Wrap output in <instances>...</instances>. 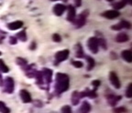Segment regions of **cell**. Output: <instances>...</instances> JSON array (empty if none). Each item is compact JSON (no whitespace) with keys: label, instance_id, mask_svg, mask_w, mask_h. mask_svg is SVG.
<instances>
[{"label":"cell","instance_id":"cell-1","mask_svg":"<svg viewBox=\"0 0 132 113\" xmlns=\"http://www.w3.org/2000/svg\"><path fill=\"white\" fill-rule=\"evenodd\" d=\"M69 88V77L62 73H58L56 75V92L62 93Z\"/></svg>","mask_w":132,"mask_h":113},{"label":"cell","instance_id":"cell-2","mask_svg":"<svg viewBox=\"0 0 132 113\" xmlns=\"http://www.w3.org/2000/svg\"><path fill=\"white\" fill-rule=\"evenodd\" d=\"M87 47H88V48L90 49V51L92 53H97L99 47L98 38H96V37H90L88 39V42H87Z\"/></svg>","mask_w":132,"mask_h":113},{"label":"cell","instance_id":"cell-3","mask_svg":"<svg viewBox=\"0 0 132 113\" xmlns=\"http://www.w3.org/2000/svg\"><path fill=\"white\" fill-rule=\"evenodd\" d=\"M69 53L70 52H69L68 49H64L62 51L57 52L55 55V65H58L59 63L67 59L69 57Z\"/></svg>","mask_w":132,"mask_h":113},{"label":"cell","instance_id":"cell-4","mask_svg":"<svg viewBox=\"0 0 132 113\" xmlns=\"http://www.w3.org/2000/svg\"><path fill=\"white\" fill-rule=\"evenodd\" d=\"M89 15V12L87 10H85L84 12L82 13V14L79 16L78 17H77L75 20L73 21L74 24H75V26L77 27V28H79V27H82V26L85 24V21H86V17Z\"/></svg>","mask_w":132,"mask_h":113},{"label":"cell","instance_id":"cell-5","mask_svg":"<svg viewBox=\"0 0 132 113\" xmlns=\"http://www.w3.org/2000/svg\"><path fill=\"white\" fill-rule=\"evenodd\" d=\"M4 86H5V91H6L7 93H12L13 90H14V88H15L14 87L15 83H14L13 78H10V77L6 78V80H5Z\"/></svg>","mask_w":132,"mask_h":113},{"label":"cell","instance_id":"cell-6","mask_svg":"<svg viewBox=\"0 0 132 113\" xmlns=\"http://www.w3.org/2000/svg\"><path fill=\"white\" fill-rule=\"evenodd\" d=\"M109 80H110V82H111V84L113 85L116 88H120V86H121V84H120V81H119V79H118V75L116 74L114 71L110 72Z\"/></svg>","mask_w":132,"mask_h":113},{"label":"cell","instance_id":"cell-7","mask_svg":"<svg viewBox=\"0 0 132 113\" xmlns=\"http://www.w3.org/2000/svg\"><path fill=\"white\" fill-rule=\"evenodd\" d=\"M41 77L43 78V81H46L47 83H50L52 81V71L49 68H44L41 72Z\"/></svg>","mask_w":132,"mask_h":113},{"label":"cell","instance_id":"cell-8","mask_svg":"<svg viewBox=\"0 0 132 113\" xmlns=\"http://www.w3.org/2000/svg\"><path fill=\"white\" fill-rule=\"evenodd\" d=\"M119 12L118 10H107L105 12H104L102 14L104 17L105 18H108V19H114V18H117V17H119Z\"/></svg>","mask_w":132,"mask_h":113},{"label":"cell","instance_id":"cell-9","mask_svg":"<svg viewBox=\"0 0 132 113\" xmlns=\"http://www.w3.org/2000/svg\"><path fill=\"white\" fill-rule=\"evenodd\" d=\"M66 6H64V5L62 4H57L54 6L53 7V12L54 14L56 15V16H62V14L64 13V11L66 10Z\"/></svg>","mask_w":132,"mask_h":113},{"label":"cell","instance_id":"cell-10","mask_svg":"<svg viewBox=\"0 0 132 113\" xmlns=\"http://www.w3.org/2000/svg\"><path fill=\"white\" fill-rule=\"evenodd\" d=\"M20 98H21V99H22V101L24 103L31 102L30 94H29V91H27L26 89H22V90H20Z\"/></svg>","mask_w":132,"mask_h":113},{"label":"cell","instance_id":"cell-11","mask_svg":"<svg viewBox=\"0 0 132 113\" xmlns=\"http://www.w3.org/2000/svg\"><path fill=\"white\" fill-rule=\"evenodd\" d=\"M75 9L72 6H68V14H67V20H69L70 22H73L75 20Z\"/></svg>","mask_w":132,"mask_h":113},{"label":"cell","instance_id":"cell-12","mask_svg":"<svg viewBox=\"0 0 132 113\" xmlns=\"http://www.w3.org/2000/svg\"><path fill=\"white\" fill-rule=\"evenodd\" d=\"M121 57L123 58L124 60H126L128 63L132 62V52L131 50H124L121 53Z\"/></svg>","mask_w":132,"mask_h":113},{"label":"cell","instance_id":"cell-13","mask_svg":"<svg viewBox=\"0 0 132 113\" xmlns=\"http://www.w3.org/2000/svg\"><path fill=\"white\" fill-rule=\"evenodd\" d=\"M23 26V22L22 21H15V22H12V23H9L7 25V27L10 30H16V29L20 28L22 27Z\"/></svg>","mask_w":132,"mask_h":113},{"label":"cell","instance_id":"cell-14","mask_svg":"<svg viewBox=\"0 0 132 113\" xmlns=\"http://www.w3.org/2000/svg\"><path fill=\"white\" fill-rule=\"evenodd\" d=\"M90 110H91V105L87 101H84L82 107L79 109L78 113H89Z\"/></svg>","mask_w":132,"mask_h":113},{"label":"cell","instance_id":"cell-15","mask_svg":"<svg viewBox=\"0 0 132 113\" xmlns=\"http://www.w3.org/2000/svg\"><path fill=\"white\" fill-rule=\"evenodd\" d=\"M128 40V36L125 33H120L116 37V41L118 42V43H124V42H127Z\"/></svg>","mask_w":132,"mask_h":113},{"label":"cell","instance_id":"cell-16","mask_svg":"<svg viewBox=\"0 0 132 113\" xmlns=\"http://www.w3.org/2000/svg\"><path fill=\"white\" fill-rule=\"evenodd\" d=\"M121 99V97H117L115 95H110V96L107 97V99H108V103H109L111 106H115L117 103L119 101V99Z\"/></svg>","mask_w":132,"mask_h":113},{"label":"cell","instance_id":"cell-17","mask_svg":"<svg viewBox=\"0 0 132 113\" xmlns=\"http://www.w3.org/2000/svg\"><path fill=\"white\" fill-rule=\"evenodd\" d=\"M81 97H80V93L75 91L73 92V94L72 95V102L73 105H77L79 103V100H80Z\"/></svg>","mask_w":132,"mask_h":113},{"label":"cell","instance_id":"cell-18","mask_svg":"<svg viewBox=\"0 0 132 113\" xmlns=\"http://www.w3.org/2000/svg\"><path fill=\"white\" fill-rule=\"evenodd\" d=\"M126 5H127V0H121L120 2H118V3H115V4H113V7L115 9H117V10H118V9L123 8Z\"/></svg>","mask_w":132,"mask_h":113},{"label":"cell","instance_id":"cell-19","mask_svg":"<svg viewBox=\"0 0 132 113\" xmlns=\"http://www.w3.org/2000/svg\"><path fill=\"white\" fill-rule=\"evenodd\" d=\"M86 59H87V62H88V66H87V70L93 69L94 67H95V60H94V58H91V57H87Z\"/></svg>","mask_w":132,"mask_h":113},{"label":"cell","instance_id":"cell-20","mask_svg":"<svg viewBox=\"0 0 132 113\" xmlns=\"http://www.w3.org/2000/svg\"><path fill=\"white\" fill-rule=\"evenodd\" d=\"M119 26L121 28H127V29H129L131 27V24H130L128 21L127 20H121V22L119 23Z\"/></svg>","mask_w":132,"mask_h":113},{"label":"cell","instance_id":"cell-21","mask_svg":"<svg viewBox=\"0 0 132 113\" xmlns=\"http://www.w3.org/2000/svg\"><path fill=\"white\" fill-rule=\"evenodd\" d=\"M8 70H9V68H8L7 66L5 64L4 60L0 59V71L4 72V73H6V72H8Z\"/></svg>","mask_w":132,"mask_h":113},{"label":"cell","instance_id":"cell-22","mask_svg":"<svg viewBox=\"0 0 132 113\" xmlns=\"http://www.w3.org/2000/svg\"><path fill=\"white\" fill-rule=\"evenodd\" d=\"M0 112L1 113H9L10 112L9 109L6 107V105H5V103L2 102V101H0Z\"/></svg>","mask_w":132,"mask_h":113},{"label":"cell","instance_id":"cell-23","mask_svg":"<svg viewBox=\"0 0 132 113\" xmlns=\"http://www.w3.org/2000/svg\"><path fill=\"white\" fill-rule=\"evenodd\" d=\"M18 37L20 39L21 41H26V40H27V35H26V32H25V30L19 32V33L18 34Z\"/></svg>","mask_w":132,"mask_h":113},{"label":"cell","instance_id":"cell-24","mask_svg":"<svg viewBox=\"0 0 132 113\" xmlns=\"http://www.w3.org/2000/svg\"><path fill=\"white\" fill-rule=\"evenodd\" d=\"M127 109L124 107H119V108H115L113 109V113H124V112H127Z\"/></svg>","mask_w":132,"mask_h":113},{"label":"cell","instance_id":"cell-25","mask_svg":"<svg viewBox=\"0 0 132 113\" xmlns=\"http://www.w3.org/2000/svg\"><path fill=\"white\" fill-rule=\"evenodd\" d=\"M78 47V49H77V53H76V58H82V56H84V52H82V46L80 44L77 45Z\"/></svg>","mask_w":132,"mask_h":113},{"label":"cell","instance_id":"cell-26","mask_svg":"<svg viewBox=\"0 0 132 113\" xmlns=\"http://www.w3.org/2000/svg\"><path fill=\"white\" fill-rule=\"evenodd\" d=\"M126 97H127V98H131V97H132V84H131V83L128 85V88H127Z\"/></svg>","mask_w":132,"mask_h":113},{"label":"cell","instance_id":"cell-27","mask_svg":"<svg viewBox=\"0 0 132 113\" xmlns=\"http://www.w3.org/2000/svg\"><path fill=\"white\" fill-rule=\"evenodd\" d=\"M62 113H72V109L70 106H64L62 109Z\"/></svg>","mask_w":132,"mask_h":113},{"label":"cell","instance_id":"cell-28","mask_svg":"<svg viewBox=\"0 0 132 113\" xmlns=\"http://www.w3.org/2000/svg\"><path fill=\"white\" fill-rule=\"evenodd\" d=\"M72 64L73 65V67H75V68H82V66H84V64L81 61H72Z\"/></svg>","mask_w":132,"mask_h":113},{"label":"cell","instance_id":"cell-29","mask_svg":"<svg viewBox=\"0 0 132 113\" xmlns=\"http://www.w3.org/2000/svg\"><path fill=\"white\" fill-rule=\"evenodd\" d=\"M52 39H53L54 42H61L62 41V37H61L60 35H58V34H54L52 36Z\"/></svg>","mask_w":132,"mask_h":113},{"label":"cell","instance_id":"cell-30","mask_svg":"<svg viewBox=\"0 0 132 113\" xmlns=\"http://www.w3.org/2000/svg\"><path fill=\"white\" fill-rule=\"evenodd\" d=\"M16 62H18V64L20 65V66H22V65H26V64H27V61H26L25 59H23V58H16Z\"/></svg>","mask_w":132,"mask_h":113},{"label":"cell","instance_id":"cell-31","mask_svg":"<svg viewBox=\"0 0 132 113\" xmlns=\"http://www.w3.org/2000/svg\"><path fill=\"white\" fill-rule=\"evenodd\" d=\"M92 84L94 85L95 88H98V87L100 86V81H99V80H94L93 82H92Z\"/></svg>","mask_w":132,"mask_h":113},{"label":"cell","instance_id":"cell-32","mask_svg":"<svg viewBox=\"0 0 132 113\" xmlns=\"http://www.w3.org/2000/svg\"><path fill=\"white\" fill-rule=\"evenodd\" d=\"M10 44H12V45L16 44V38L15 37H10Z\"/></svg>","mask_w":132,"mask_h":113},{"label":"cell","instance_id":"cell-33","mask_svg":"<svg viewBox=\"0 0 132 113\" xmlns=\"http://www.w3.org/2000/svg\"><path fill=\"white\" fill-rule=\"evenodd\" d=\"M75 1V5L76 6H80L81 4H82V0H74Z\"/></svg>","mask_w":132,"mask_h":113},{"label":"cell","instance_id":"cell-34","mask_svg":"<svg viewBox=\"0 0 132 113\" xmlns=\"http://www.w3.org/2000/svg\"><path fill=\"white\" fill-rule=\"evenodd\" d=\"M0 86H3V79H2V76L0 74Z\"/></svg>","mask_w":132,"mask_h":113},{"label":"cell","instance_id":"cell-35","mask_svg":"<svg viewBox=\"0 0 132 113\" xmlns=\"http://www.w3.org/2000/svg\"><path fill=\"white\" fill-rule=\"evenodd\" d=\"M31 48H32V49H34V48H35V43H34V42H33L32 47H31Z\"/></svg>","mask_w":132,"mask_h":113},{"label":"cell","instance_id":"cell-36","mask_svg":"<svg viewBox=\"0 0 132 113\" xmlns=\"http://www.w3.org/2000/svg\"><path fill=\"white\" fill-rule=\"evenodd\" d=\"M127 3H128V4H131L132 1H131V0H127Z\"/></svg>","mask_w":132,"mask_h":113},{"label":"cell","instance_id":"cell-37","mask_svg":"<svg viewBox=\"0 0 132 113\" xmlns=\"http://www.w3.org/2000/svg\"><path fill=\"white\" fill-rule=\"evenodd\" d=\"M51 1H58V0H51ZM62 1H67V0H62Z\"/></svg>","mask_w":132,"mask_h":113},{"label":"cell","instance_id":"cell-38","mask_svg":"<svg viewBox=\"0 0 132 113\" xmlns=\"http://www.w3.org/2000/svg\"><path fill=\"white\" fill-rule=\"evenodd\" d=\"M106 1H108V2H111V1H113V0H106Z\"/></svg>","mask_w":132,"mask_h":113},{"label":"cell","instance_id":"cell-39","mask_svg":"<svg viewBox=\"0 0 132 113\" xmlns=\"http://www.w3.org/2000/svg\"><path fill=\"white\" fill-rule=\"evenodd\" d=\"M0 55H1V52H0Z\"/></svg>","mask_w":132,"mask_h":113}]
</instances>
